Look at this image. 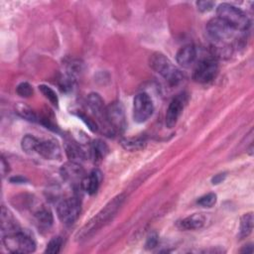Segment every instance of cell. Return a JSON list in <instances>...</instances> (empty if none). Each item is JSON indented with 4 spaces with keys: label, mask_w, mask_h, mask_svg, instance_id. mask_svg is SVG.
<instances>
[{
    "label": "cell",
    "mask_w": 254,
    "mask_h": 254,
    "mask_svg": "<svg viewBox=\"0 0 254 254\" xmlns=\"http://www.w3.org/2000/svg\"><path fill=\"white\" fill-rule=\"evenodd\" d=\"M57 213L63 223L66 225L74 223L80 213V201L78 197L72 196L59 201L57 204Z\"/></svg>",
    "instance_id": "6"
},
{
    "label": "cell",
    "mask_w": 254,
    "mask_h": 254,
    "mask_svg": "<svg viewBox=\"0 0 254 254\" xmlns=\"http://www.w3.org/2000/svg\"><path fill=\"white\" fill-rule=\"evenodd\" d=\"M150 66L172 85L179 84L183 79L181 70L161 53H155L151 56Z\"/></svg>",
    "instance_id": "2"
},
{
    "label": "cell",
    "mask_w": 254,
    "mask_h": 254,
    "mask_svg": "<svg viewBox=\"0 0 254 254\" xmlns=\"http://www.w3.org/2000/svg\"><path fill=\"white\" fill-rule=\"evenodd\" d=\"M154 105L149 94L138 93L133 100V119L138 123H143L153 114Z\"/></svg>",
    "instance_id": "8"
},
{
    "label": "cell",
    "mask_w": 254,
    "mask_h": 254,
    "mask_svg": "<svg viewBox=\"0 0 254 254\" xmlns=\"http://www.w3.org/2000/svg\"><path fill=\"white\" fill-rule=\"evenodd\" d=\"M121 145L128 151H137L144 147L145 140L143 138H126L121 141Z\"/></svg>",
    "instance_id": "21"
},
{
    "label": "cell",
    "mask_w": 254,
    "mask_h": 254,
    "mask_svg": "<svg viewBox=\"0 0 254 254\" xmlns=\"http://www.w3.org/2000/svg\"><path fill=\"white\" fill-rule=\"evenodd\" d=\"M213 5H214V2H212V1H208V0H206V1H198V2H196L197 9H198L199 11H201V12H207V11L211 10V9H212V7H213Z\"/></svg>",
    "instance_id": "30"
},
{
    "label": "cell",
    "mask_w": 254,
    "mask_h": 254,
    "mask_svg": "<svg viewBox=\"0 0 254 254\" xmlns=\"http://www.w3.org/2000/svg\"><path fill=\"white\" fill-rule=\"evenodd\" d=\"M36 152L47 160H58L62 156L61 147L54 140H40Z\"/></svg>",
    "instance_id": "12"
},
{
    "label": "cell",
    "mask_w": 254,
    "mask_h": 254,
    "mask_svg": "<svg viewBox=\"0 0 254 254\" xmlns=\"http://www.w3.org/2000/svg\"><path fill=\"white\" fill-rule=\"evenodd\" d=\"M39 141H40L39 139H37L36 137H34L32 135H29V134L26 135L21 141L22 150L28 154L35 152L37 149V146L39 144Z\"/></svg>",
    "instance_id": "22"
},
{
    "label": "cell",
    "mask_w": 254,
    "mask_h": 254,
    "mask_svg": "<svg viewBox=\"0 0 254 254\" xmlns=\"http://www.w3.org/2000/svg\"><path fill=\"white\" fill-rule=\"evenodd\" d=\"M195 58L196 50L192 45H186L182 47L176 55L177 63L183 67H189L191 64H193Z\"/></svg>",
    "instance_id": "13"
},
{
    "label": "cell",
    "mask_w": 254,
    "mask_h": 254,
    "mask_svg": "<svg viewBox=\"0 0 254 254\" xmlns=\"http://www.w3.org/2000/svg\"><path fill=\"white\" fill-rule=\"evenodd\" d=\"M108 153L107 145L101 140H94L90 144V157L94 163H99Z\"/></svg>",
    "instance_id": "18"
},
{
    "label": "cell",
    "mask_w": 254,
    "mask_h": 254,
    "mask_svg": "<svg viewBox=\"0 0 254 254\" xmlns=\"http://www.w3.org/2000/svg\"><path fill=\"white\" fill-rule=\"evenodd\" d=\"M8 171H9V165L5 162L4 158H2V160H1V172H2V176L4 177L5 174L8 173Z\"/></svg>",
    "instance_id": "32"
},
{
    "label": "cell",
    "mask_w": 254,
    "mask_h": 254,
    "mask_svg": "<svg viewBox=\"0 0 254 254\" xmlns=\"http://www.w3.org/2000/svg\"><path fill=\"white\" fill-rule=\"evenodd\" d=\"M237 31L218 17L206 24V33L212 44H230Z\"/></svg>",
    "instance_id": "4"
},
{
    "label": "cell",
    "mask_w": 254,
    "mask_h": 254,
    "mask_svg": "<svg viewBox=\"0 0 254 254\" xmlns=\"http://www.w3.org/2000/svg\"><path fill=\"white\" fill-rule=\"evenodd\" d=\"M19 112H20V114H21L24 118H26V119H28V120H30V121H35V120H36V115L34 114V112H33L30 108H28V107H26V106H22V107L19 109Z\"/></svg>",
    "instance_id": "29"
},
{
    "label": "cell",
    "mask_w": 254,
    "mask_h": 254,
    "mask_svg": "<svg viewBox=\"0 0 254 254\" xmlns=\"http://www.w3.org/2000/svg\"><path fill=\"white\" fill-rule=\"evenodd\" d=\"M62 244H63V240H62V238L60 236L53 237L48 242L45 252L49 253V254H58L61 251Z\"/></svg>",
    "instance_id": "23"
},
{
    "label": "cell",
    "mask_w": 254,
    "mask_h": 254,
    "mask_svg": "<svg viewBox=\"0 0 254 254\" xmlns=\"http://www.w3.org/2000/svg\"><path fill=\"white\" fill-rule=\"evenodd\" d=\"M104 120L107 122L110 130L121 132L126 126L124 107L120 101H114L106 106Z\"/></svg>",
    "instance_id": "7"
},
{
    "label": "cell",
    "mask_w": 254,
    "mask_h": 254,
    "mask_svg": "<svg viewBox=\"0 0 254 254\" xmlns=\"http://www.w3.org/2000/svg\"><path fill=\"white\" fill-rule=\"evenodd\" d=\"M16 92L18 93V95H20L21 97H30L33 94V88L31 86V84L29 82L23 81L21 83H19L16 87Z\"/></svg>",
    "instance_id": "26"
},
{
    "label": "cell",
    "mask_w": 254,
    "mask_h": 254,
    "mask_svg": "<svg viewBox=\"0 0 254 254\" xmlns=\"http://www.w3.org/2000/svg\"><path fill=\"white\" fill-rule=\"evenodd\" d=\"M217 70L218 66L214 59L206 58L198 62L193 70L192 78L198 83H207L215 77Z\"/></svg>",
    "instance_id": "9"
},
{
    "label": "cell",
    "mask_w": 254,
    "mask_h": 254,
    "mask_svg": "<svg viewBox=\"0 0 254 254\" xmlns=\"http://www.w3.org/2000/svg\"><path fill=\"white\" fill-rule=\"evenodd\" d=\"M87 106L89 109L92 111V113L100 118L105 117V109L106 107L104 106L103 99L98 93H90L87 96Z\"/></svg>",
    "instance_id": "17"
},
{
    "label": "cell",
    "mask_w": 254,
    "mask_h": 254,
    "mask_svg": "<svg viewBox=\"0 0 254 254\" xmlns=\"http://www.w3.org/2000/svg\"><path fill=\"white\" fill-rule=\"evenodd\" d=\"M225 173H222V174H217V175H215L213 178H212V184L213 185H217V184H219V183H221L224 179H225Z\"/></svg>",
    "instance_id": "31"
},
{
    "label": "cell",
    "mask_w": 254,
    "mask_h": 254,
    "mask_svg": "<svg viewBox=\"0 0 254 254\" xmlns=\"http://www.w3.org/2000/svg\"><path fill=\"white\" fill-rule=\"evenodd\" d=\"M27 180L25 179V178H23V177H21V176H18V177H13V178H11L10 179V182L11 183H14V184H22V183H24V182H26Z\"/></svg>",
    "instance_id": "33"
},
{
    "label": "cell",
    "mask_w": 254,
    "mask_h": 254,
    "mask_svg": "<svg viewBox=\"0 0 254 254\" xmlns=\"http://www.w3.org/2000/svg\"><path fill=\"white\" fill-rule=\"evenodd\" d=\"M253 229V214L252 212L245 213L242 215L240 219L239 224V231H238V237L239 239H243L247 237Z\"/></svg>",
    "instance_id": "20"
},
{
    "label": "cell",
    "mask_w": 254,
    "mask_h": 254,
    "mask_svg": "<svg viewBox=\"0 0 254 254\" xmlns=\"http://www.w3.org/2000/svg\"><path fill=\"white\" fill-rule=\"evenodd\" d=\"M36 220L41 228H50L53 225L54 222V217L53 213L49 208L46 207H41L37 210L35 214Z\"/></svg>",
    "instance_id": "19"
},
{
    "label": "cell",
    "mask_w": 254,
    "mask_h": 254,
    "mask_svg": "<svg viewBox=\"0 0 254 254\" xmlns=\"http://www.w3.org/2000/svg\"><path fill=\"white\" fill-rule=\"evenodd\" d=\"M158 242H159L158 234L156 232H152L148 235L145 246H146L147 249H153L158 245Z\"/></svg>",
    "instance_id": "28"
},
{
    "label": "cell",
    "mask_w": 254,
    "mask_h": 254,
    "mask_svg": "<svg viewBox=\"0 0 254 254\" xmlns=\"http://www.w3.org/2000/svg\"><path fill=\"white\" fill-rule=\"evenodd\" d=\"M240 252H243V253H252L253 252V246L251 244H248V245H245L241 250Z\"/></svg>",
    "instance_id": "34"
},
{
    "label": "cell",
    "mask_w": 254,
    "mask_h": 254,
    "mask_svg": "<svg viewBox=\"0 0 254 254\" xmlns=\"http://www.w3.org/2000/svg\"><path fill=\"white\" fill-rule=\"evenodd\" d=\"M125 200V194L120 193L116 195L112 200H110L95 216H93L78 232L79 239H86L99 228H101L105 223H107L121 207Z\"/></svg>",
    "instance_id": "1"
},
{
    "label": "cell",
    "mask_w": 254,
    "mask_h": 254,
    "mask_svg": "<svg viewBox=\"0 0 254 254\" xmlns=\"http://www.w3.org/2000/svg\"><path fill=\"white\" fill-rule=\"evenodd\" d=\"M3 243L13 253H32L36 250L34 239L21 230L3 235Z\"/></svg>",
    "instance_id": "5"
},
{
    "label": "cell",
    "mask_w": 254,
    "mask_h": 254,
    "mask_svg": "<svg viewBox=\"0 0 254 254\" xmlns=\"http://www.w3.org/2000/svg\"><path fill=\"white\" fill-rule=\"evenodd\" d=\"M39 89L41 90V92L44 94V96L55 106H58L59 103V98L58 95L56 94V92L48 85L45 84H41L39 85Z\"/></svg>",
    "instance_id": "24"
},
{
    "label": "cell",
    "mask_w": 254,
    "mask_h": 254,
    "mask_svg": "<svg viewBox=\"0 0 254 254\" xmlns=\"http://www.w3.org/2000/svg\"><path fill=\"white\" fill-rule=\"evenodd\" d=\"M205 223V216L202 213H193L178 222V226L184 230H194L201 228Z\"/></svg>",
    "instance_id": "15"
},
{
    "label": "cell",
    "mask_w": 254,
    "mask_h": 254,
    "mask_svg": "<svg viewBox=\"0 0 254 254\" xmlns=\"http://www.w3.org/2000/svg\"><path fill=\"white\" fill-rule=\"evenodd\" d=\"M66 154L68 156V158L70 159V161L72 162H76L75 160L77 159H82L84 157L83 155V151L80 150L77 146L75 145H69L66 148ZM77 163V162H76Z\"/></svg>",
    "instance_id": "27"
},
{
    "label": "cell",
    "mask_w": 254,
    "mask_h": 254,
    "mask_svg": "<svg viewBox=\"0 0 254 254\" xmlns=\"http://www.w3.org/2000/svg\"><path fill=\"white\" fill-rule=\"evenodd\" d=\"M101 180H102L101 172L97 169H94L89 173L88 176L84 177L81 183V188L88 194H94L100 186Z\"/></svg>",
    "instance_id": "14"
},
{
    "label": "cell",
    "mask_w": 254,
    "mask_h": 254,
    "mask_svg": "<svg viewBox=\"0 0 254 254\" xmlns=\"http://www.w3.org/2000/svg\"><path fill=\"white\" fill-rule=\"evenodd\" d=\"M188 97L187 94L181 93L172 99L169 104V107L166 112V126L168 128H173L178 122L179 117L181 116L185 105L187 104Z\"/></svg>",
    "instance_id": "10"
},
{
    "label": "cell",
    "mask_w": 254,
    "mask_h": 254,
    "mask_svg": "<svg viewBox=\"0 0 254 254\" xmlns=\"http://www.w3.org/2000/svg\"><path fill=\"white\" fill-rule=\"evenodd\" d=\"M61 175L64 181L73 185H80V187L85 177L82 167L78 163L72 161L63 165L61 168Z\"/></svg>",
    "instance_id": "11"
},
{
    "label": "cell",
    "mask_w": 254,
    "mask_h": 254,
    "mask_svg": "<svg viewBox=\"0 0 254 254\" xmlns=\"http://www.w3.org/2000/svg\"><path fill=\"white\" fill-rule=\"evenodd\" d=\"M217 17L226 22L236 31H245L250 26V21L247 15L239 8L228 4L222 3L216 9Z\"/></svg>",
    "instance_id": "3"
},
{
    "label": "cell",
    "mask_w": 254,
    "mask_h": 254,
    "mask_svg": "<svg viewBox=\"0 0 254 254\" xmlns=\"http://www.w3.org/2000/svg\"><path fill=\"white\" fill-rule=\"evenodd\" d=\"M1 229H2L3 235L20 230L17 224V221L14 219L10 211L6 209L5 206H2V209H1Z\"/></svg>",
    "instance_id": "16"
},
{
    "label": "cell",
    "mask_w": 254,
    "mask_h": 254,
    "mask_svg": "<svg viewBox=\"0 0 254 254\" xmlns=\"http://www.w3.org/2000/svg\"><path fill=\"white\" fill-rule=\"evenodd\" d=\"M216 202V194L213 192L206 193L197 199V204L202 207H211Z\"/></svg>",
    "instance_id": "25"
}]
</instances>
